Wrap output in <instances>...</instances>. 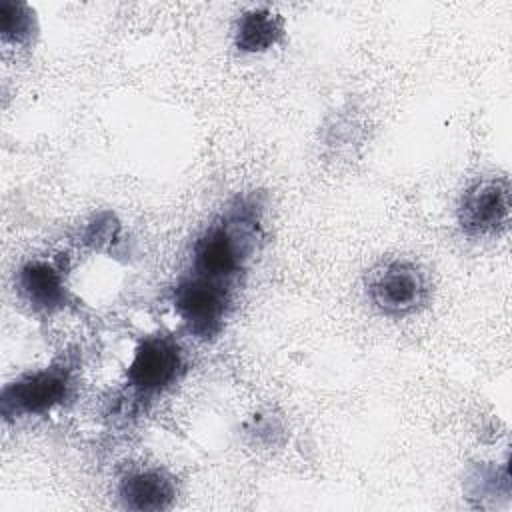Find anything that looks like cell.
Returning a JSON list of instances; mask_svg holds the SVG:
<instances>
[{
  "label": "cell",
  "instance_id": "cell-2",
  "mask_svg": "<svg viewBox=\"0 0 512 512\" xmlns=\"http://www.w3.org/2000/svg\"><path fill=\"white\" fill-rule=\"evenodd\" d=\"M364 290L380 314L404 318L428 302L430 280L420 264L406 258H392L366 272Z\"/></svg>",
  "mask_w": 512,
  "mask_h": 512
},
{
  "label": "cell",
  "instance_id": "cell-11",
  "mask_svg": "<svg viewBox=\"0 0 512 512\" xmlns=\"http://www.w3.org/2000/svg\"><path fill=\"white\" fill-rule=\"evenodd\" d=\"M118 226L112 222V216L110 214H102V216H96V220L88 226L86 234H84V240L88 244H94V246H100V244H106L110 242L116 234Z\"/></svg>",
  "mask_w": 512,
  "mask_h": 512
},
{
  "label": "cell",
  "instance_id": "cell-7",
  "mask_svg": "<svg viewBox=\"0 0 512 512\" xmlns=\"http://www.w3.org/2000/svg\"><path fill=\"white\" fill-rule=\"evenodd\" d=\"M16 290L38 314H54L68 304L64 270L48 258H30L16 272Z\"/></svg>",
  "mask_w": 512,
  "mask_h": 512
},
{
  "label": "cell",
  "instance_id": "cell-10",
  "mask_svg": "<svg viewBox=\"0 0 512 512\" xmlns=\"http://www.w3.org/2000/svg\"><path fill=\"white\" fill-rule=\"evenodd\" d=\"M38 32L34 10L16 0H0V36L6 44L28 46Z\"/></svg>",
  "mask_w": 512,
  "mask_h": 512
},
{
  "label": "cell",
  "instance_id": "cell-3",
  "mask_svg": "<svg viewBox=\"0 0 512 512\" xmlns=\"http://www.w3.org/2000/svg\"><path fill=\"white\" fill-rule=\"evenodd\" d=\"M74 392V372L68 362H52L44 368L28 370L8 384L0 394L2 416L6 420L44 416L62 406Z\"/></svg>",
  "mask_w": 512,
  "mask_h": 512
},
{
  "label": "cell",
  "instance_id": "cell-6",
  "mask_svg": "<svg viewBox=\"0 0 512 512\" xmlns=\"http://www.w3.org/2000/svg\"><path fill=\"white\" fill-rule=\"evenodd\" d=\"M456 222L468 238L498 236L510 222V182L488 176L472 182L456 206Z\"/></svg>",
  "mask_w": 512,
  "mask_h": 512
},
{
  "label": "cell",
  "instance_id": "cell-1",
  "mask_svg": "<svg viewBox=\"0 0 512 512\" xmlns=\"http://www.w3.org/2000/svg\"><path fill=\"white\" fill-rule=\"evenodd\" d=\"M262 238V204L256 196L236 198L196 236L188 272L234 288Z\"/></svg>",
  "mask_w": 512,
  "mask_h": 512
},
{
  "label": "cell",
  "instance_id": "cell-4",
  "mask_svg": "<svg viewBox=\"0 0 512 512\" xmlns=\"http://www.w3.org/2000/svg\"><path fill=\"white\" fill-rule=\"evenodd\" d=\"M232 306V288L186 272L172 288V308L198 340H212L224 328Z\"/></svg>",
  "mask_w": 512,
  "mask_h": 512
},
{
  "label": "cell",
  "instance_id": "cell-5",
  "mask_svg": "<svg viewBox=\"0 0 512 512\" xmlns=\"http://www.w3.org/2000/svg\"><path fill=\"white\" fill-rule=\"evenodd\" d=\"M184 368V352L172 336L162 332L148 334L132 352L126 368V384L138 396H158L182 378Z\"/></svg>",
  "mask_w": 512,
  "mask_h": 512
},
{
  "label": "cell",
  "instance_id": "cell-8",
  "mask_svg": "<svg viewBox=\"0 0 512 512\" xmlns=\"http://www.w3.org/2000/svg\"><path fill=\"white\" fill-rule=\"evenodd\" d=\"M178 496L174 478L162 468H134L118 484L120 504L136 512H160Z\"/></svg>",
  "mask_w": 512,
  "mask_h": 512
},
{
  "label": "cell",
  "instance_id": "cell-9",
  "mask_svg": "<svg viewBox=\"0 0 512 512\" xmlns=\"http://www.w3.org/2000/svg\"><path fill=\"white\" fill-rule=\"evenodd\" d=\"M284 38V20L270 8L242 12L234 26V46L244 54H260Z\"/></svg>",
  "mask_w": 512,
  "mask_h": 512
}]
</instances>
